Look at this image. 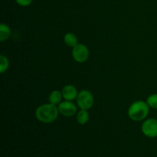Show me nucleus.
<instances>
[{
    "mask_svg": "<svg viewBox=\"0 0 157 157\" xmlns=\"http://www.w3.org/2000/svg\"><path fill=\"white\" fill-rule=\"evenodd\" d=\"M35 115L39 122L43 124H52L58 119L59 110L58 106L47 103L37 107Z\"/></svg>",
    "mask_w": 157,
    "mask_h": 157,
    "instance_id": "1",
    "label": "nucleus"
},
{
    "mask_svg": "<svg viewBox=\"0 0 157 157\" xmlns=\"http://www.w3.org/2000/svg\"><path fill=\"white\" fill-rule=\"evenodd\" d=\"M150 107L147 104V101H136L132 103L129 107L127 115L133 121H144L147 118L150 113Z\"/></svg>",
    "mask_w": 157,
    "mask_h": 157,
    "instance_id": "2",
    "label": "nucleus"
},
{
    "mask_svg": "<svg viewBox=\"0 0 157 157\" xmlns=\"http://www.w3.org/2000/svg\"><path fill=\"white\" fill-rule=\"evenodd\" d=\"M76 103L80 109L88 110L94 104V98L90 90H82L78 93L76 98Z\"/></svg>",
    "mask_w": 157,
    "mask_h": 157,
    "instance_id": "3",
    "label": "nucleus"
},
{
    "mask_svg": "<svg viewBox=\"0 0 157 157\" xmlns=\"http://www.w3.org/2000/svg\"><path fill=\"white\" fill-rule=\"evenodd\" d=\"M90 55V52L86 44L78 43L77 45L72 48L71 56L74 61L78 63H84L87 61Z\"/></svg>",
    "mask_w": 157,
    "mask_h": 157,
    "instance_id": "4",
    "label": "nucleus"
},
{
    "mask_svg": "<svg viewBox=\"0 0 157 157\" xmlns=\"http://www.w3.org/2000/svg\"><path fill=\"white\" fill-rule=\"evenodd\" d=\"M141 131L147 137H157V119L147 118L144 120L141 126Z\"/></svg>",
    "mask_w": 157,
    "mask_h": 157,
    "instance_id": "5",
    "label": "nucleus"
},
{
    "mask_svg": "<svg viewBox=\"0 0 157 157\" xmlns=\"http://www.w3.org/2000/svg\"><path fill=\"white\" fill-rule=\"evenodd\" d=\"M59 113L65 117H71L78 113V105L73 101H61L58 105Z\"/></svg>",
    "mask_w": 157,
    "mask_h": 157,
    "instance_id": "6",
    "label": "nucleus"
},
{
    "mask_svg": "<svg viewBox=\"0 0 157 157\" xmlns=\"http://www.w3.org/2000/svg\"><path fill=\"white\" fill-rule=\"evenodd\" d=\"M61 93H62L64 100L73 101L76 100L79 92L78 91L77 88L74 85H72V84H67V85H65L62 88Z\"/></svg>",
    "mask_w": 157,
    "mask_h": 157,
    "instance_id": "7",
    "label": "nucleus"
},
{
    "mask_svg": "<svg viewBox=\"0 0 157 157\" xmlns=\"http://www.w3.org/2000/svg\"><path fill=\"white\" fill-rule=\"evenodd\" d=\"M90 120V114L88 110L81 109L76 114V121L80 125H85Z\"/></svg>",
    "mask_w": 157,
    "mask_h": 157,
    "instance_id": "8",
    "label": "nucleus"
},
{
    "mask_svg": "<svg viewBox=\"0 0 157 157\" xmlns=\"http://www.w3.org/2000/svg\"><path fill=\"white\" fill-rule=\"evenodd\" d=\"M64 44L70 48H74L75 45L78 44V38L75 34L72 33V32H67L64 35Z\"/></svg>",
    "mask_w": 157,
    "mask_h": 157,
    "instance_id": "9",
    "label": "nucleus"
},
{
    "mask_svg": "<svg viewBox=\"0 0 157 157\" xmlns=\"http://www.w3.org/2000/svg\"><path fill=\"white\" fill-rule=\"evenodd\" d=\"M62 99H64L62 93H61V90H52L48 96L49 103L56 106H58L62 101Z\"/></svg>",
    "mask_w": 157,
    "mask_h": 157,
    "instance_id": "10",
    "label": "nucleus"
},
{
    "mask_svg": "<svg viewBox=\"0 0 157 157\" xmlns=\"http://www.w3.org/2000/svg\"><path fill=\"white\" fill-rule=\"evenodd\" d=\"M12 31L9 28V25H7L5 23H1L0 25V41L4 42L7 39H9V37L11 36Z\"/></svg>",
    "mask_w": 157,
    "mask_h": 157,
    "instance_id": "11",
    "label": "nucleus"
},
{
    "mask_svg": "<svg viewBox=\"0 0 157 157\" xmlns=\"http://www.w3.org/2000/svg\"><path fill=\"white\" fill-rule=\"evenodd\" d=\"M9 67V61L4 55H0V73L4 74Z\"/></svg>",
    "mask_w": 157,
    "mask_h": 157,
    "instance_id": "12",
    "label": "nucleus"
},
{
    "mask_svg": "<svg viewBox=\"0 0 157 157\" xmlns=\"http://www.w3.org/2000/svg\"><path fill=\"white\" fill-rule=\"evenodd\" d=\"M147 103L152 109L157 110V94H152L147 98Z\"/></svg>",
    "mask_w": 157,
    "mask_h": 157,
    "instance_id": "13",
    "label": "nucleus"
},
{
    "mask_svg": "<svg viewBox=\"0 0 157 157\" xmlns=\"http://www.w3.org/2000/svg\"><path fill=\"white\" fill-rule=\"evenodd\" d=\"M15 1L18 6H22V7H27L32 4L33 0H15Z\"/></svg>",
    "mask_w": 157,
    "mask_h": 157,
    "instance_id": "14",
    "label": "nucleus"
}]
</instances>
